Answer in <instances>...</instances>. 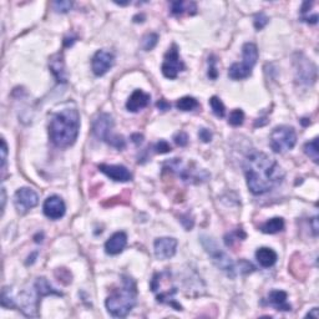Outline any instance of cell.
Masks as SVG:
<instances>
[{
	"mask_svg": "<svg viewBox=\"0 0 319 319\" xmlns=\"http://www.w3.org/2000/svg\"><path fill=\"white\" fill-rule=\"evenodd\" d=\"M126 244H127V236L125 232H116L106 241L105 251L107 254L116 256L123 251Z\"/></svg>",
	"mask_w": 319,
	"mask_h": 319,
	"instance_id": "2e32d148",
	"label": "cell"
},
{
	"mask_svg": "<svg viewBox=\"0 0 319 319\" xmlns=\"http://www.w3.org/2000/svg\"><path fill=\"white\" fill-rule=\"evenodd\" d=\"M44 214L50 219H60L61 217H64L66 212V206L64 204L63 199L59 196H50L45 200L43 206Z\"/></svg>",
	"mask_w": 319,
	"mask_h": 319,
	"instance_id": "4fadbf2b",
	"label": "cell"
},
{
	"mask_svg": "<svg viewBox=\"0 0 319 319\" xmlns=\"http://www.w3.org/2000/svg\"><path fill=\"white\" fill-rule=\"evenodd\" d=\"M287 293L284 291H278V289H274V291H271L268 294V303L271 306H273L277 311H283L288 312L291 311V304L287 302Z\"/></svg>",
	"mask_w": 319,
	"mask_h": 319,
	"instance_id": "e0dca14e",
	"label": "cell"
},
{
	"mask_svg": "<svg viewBox=\"0 0 319 319\" xmlns=\"http://www.w3.org/2000/svg\"><path fill=\"white\" fill-rule=\"evenodd\" d=\"M49 66H50L51 73L54 74V76H55L59 83H66L65 65H64L63 56H61L60 54H58V55L53 56V58L50 59Z\"/></svg>",
	"mask_w": 319,
	"mask_h": 319,
	"instance_id": "d6986e66",
	"label": "cell"
},
{
	"mask_svg": "<svg viewBox=\"0 0 319 319\" xmlns=\"http://www.w3.org/2000/svg\"><path fill=\"white\" fill-rule=\"evenodd\" d=\"M201 242L204 248L206 249V252L212 258V262H213L214 266H216L218 269H221V271H223L224 273H227V276L228 277L234 278L237 274V268H236V264H234V262L232 261L231 257L217 246L214 239L204 236L201 237Z\"/></svg>",
	"mask_w": 319,
	"mask_h": 319,
	"instance_id": "5b68a950",
	"label": "cell"
},
{
	"mask_svg": "<svg viewBox=\"0 0 319 319\" xmlns=\"http://www.w3.org/2000/svg\"><path fill=\"white\" fill-rule=\"evenodd\" d=\"M297 143V133L291 126H277L269 137V145L276 153H284L292 150Z\"/></svg>",
	"mask_w": 319,
	"mask_h": 319,
	"instance_id": "8992f818",
	"label": "cell"
},
{
	"mask_svg": "<svg viewBox=\"0 0 319 319\" xmlns=\"http://www.w3.org/2000/svg\"><path fill=\"white\" fill-rule=\"evenodd\" d=\"M113 128V118L108 113H100L98 117L94 120L93 132L99 140H103L107 142L112 136L111 131Z\"/></svg>",
	"mask_w": 319,
	"mask_h": 319,
	"instance_id": "8fae6325",
	"label": "cell"
},
{
	"mask_svg": "<svg viewBox=\"0 0 319 319\" xmlns=\"http://www.w3.org/2000/svg\"><path fill=\"white\" fill-rule=\"evenodd\" d=\"M284 228V221L283 218L281 217H273V218L268 219L266 223H263L261 226V231L263 233H268V234H274L278 233V232L283 231Z\"/></svg>",
	"mask_w": 319,
	"mask_h": 319,
	"instance_id": "44dd1931",
	"label": "cell"
},
{
	"mask_svg": "<svg viewBox=\"0 0 319 319\" xmlns=\"http://www.w3.org/2000/svg\"><path fill=\"white\" fill-rule=\"evenodd\" d=\"M190 10H192V13L194 14L196 13L197 6L194 1H190V3H186V1H174V3L171 4V11L172 14H175V15H181V14H184L185 11L191 13Z\"/></svg>",
	"mask_w": 319,
	"mask_h": 319,
	"instance_id": "7402d4cb",
	"label": "cell"
},
{
	"mask_svg": "<svg viewBox=\"0 0 319 319\" xmlns=\"http://www.w3.org/2000/svg\"><path fill=\"white\" fill-rule=\"evenodd\" d=\"M80 130V115L76 107H64L51 116L49 136L56 147L66 148L75 143Z\"/></svg>",
	"mask_w": 319,
	"mask_h": 319,
	"instance_id": "7a4b0ae2",
	"label": "cell"
},
{
	"mask_svg": "<svg viewBox=\"0 0 319 319\" xmlns=\"http://www.w3.org/2000/svg\"><path fill=\"white\" fill-rule=\"evenodd\" d=\"M243 60L236 63L228 69V76L232 80H243L251 76L252 70L258 60V49L253 43H246L242 48Z\"/></svg>",
	"mask_w": 319,
	"mask_h": 319,
	"instance_id": "277c9868",
	"label": "cell"
},
{
	"mask_svg": "<svg viewBox=\"0 0 319 319\" xmlns=\"http://www.w3.org/2000/svg\"><path fill=\"white\" fill-rule=\"evenodd\" d=\"M53 6L54 10H56L58 13H68L73 8V3L71 1H55Z\"/></svg>",
	"mask_w": 319,
	"mask_h": 319,
	"instance_id": "f546056e",
	"label": "cell"
},
{
	"mask_svg": "<svg viewBox=\"0 0 319 319\" xmlns=\"http://www.w3.org/2000/svg\"><path fill=\"white\" fill-rule=\"evenodd\" d=\"M210 106H211L212 111H213V113L217 117H223L226 115V107H224L221 99H218L217 96H212L210 99Z\"/></svg>",
	"mask_w": 319,
	"mask_h": 319,
	"instance_id": "d4e9b609",
	"label": "cell"
},
{
	"mask_svg": "<svg viewBox=\"0 0 319 319\" xmlns=\"http://www.w3.org/2000/svg\"><path fill=\"white\" fill-rule=\"evenodd\" d=\"M151 96L142 90H135L126 103V108L130 112H137L150 104Z\"/></svg>",
	"mask_w": 319,
	"mask_h": 319,
	"instance_id": "9a60e30c",
	"label": "cell"
},
{
	"mask_svg": "<svg viewBox=\"0 0 319 319\" xmlns=\"http://www.w3.org/2000/svg\"><path fill=\"white\" fill-rule=\"evenodd\" d=\"M247 187L253 195H263L282 184L284 172L274 158L263 152L249 153L243 164Z\"/></svg>",
	"mask_w": 319,
	"mask_h": 319,
	"instance_id": "6da1fadb",
	"label": "cell"
},
{
	"mask_svg": "<svg viewBox=\"0 0 319 319\" xmlns=\"http://www.w3.org/2000/svg\"><path fill=\"white\" fill-rule=\"evenodd\" d=\"M131 138H132V141L136 143V145H140L143 140V136L140 135V133H133V135L131 136Z\"/></svg>",
	"mask_w": 319,
	"mask_h": 319,
	"instance_id": "74e56055",
	"label": "cell"
},
{
	"mask_svg": "<svg viewBox=\"0 0 319 319\" xmlns=\"http://www.w3.org/2000/svg\"><path fill=\"white\" fill-rule=\"evenodd\" d=\"M319 148H318V138H313L312 141H309V142H307L306 145H304V153H306L307 156H308L309 158H312L313 160V162H316V164H318V160H319Z\"/></svg>",
	"mask_w": 319,
	"mask_h": 319,
	"instance_id": "cb8c5ba5",
	"label": "cell"
},
{
	"mask_svg": "<svg viewBox=\"0 0 319 319\" xmlns=\"http://www.w3.org/2000/svg\"><path fill=\"white\" fill-rule=\"evenodd\" d=\"M1 170L5 171V166H6V158H8V145H6L5 140L1 138Z\"/></svg>",
	"mask_w": 319,
	"mask_h": 319,
	"instance_id": "d6a6232c",
	"label": "cell"
},
{
	"mask_svg": "<svg viewBox=\"0 0 319 319\" xmlns=\"http://www.w3.org/2000/svg\"><path fill=\"white\" fill-rule=\"evenodd\" d=\"M268 21H269L268 16H267L264 13L257 14L256 18H254V28H256L257 30H262V29L268 24Z\"/></svg>",
	"mask_w": 319,
	"mask_h": 319,
	"instance_id": "f1b7e54d",
	"label": "cell"
},
{
	"mask_svg": "<svg viewBox=\"0 0 319 319\" xmlns=\"http://www.w3.org/2000/svg\"><path fill=\"white\" fill-rule=\"evenodd\" d=\"M155 150L157 153H167V152H170L172 148L167 141L161 140V141H158V142L155 145Z\"/></svg>",
	"mask_w": 319,
	"mask_h": 319,
	"instance_id": "4dcf8cb0",
	"label": "cell"
},
{
	"mask_svg": "<svg viewBox=\"0 0 319 319\" xmlns=\"http://www.w3.org/2000/svg\"><path fill=\"white\" fill-rule=\"evenodd\" d=\"M5 201H6L5 187H1V211L3 212H4V209H5Z\"/></svg>",
	"mask_w": 319,
	"mask_h": 319,
	"instance_id": "f35d334b",
	"label": "cell"
},
{
	"mask_svg": "<svg viewBox=\"0 0 319 319\" xmlns=\"http://www.w3.org/2000/svg\"><path fill=\"white\" fill-rule=\"evenodd\" d=\"M256 259L259 263V266H262L263 268H269V267L276 264L277 259H278V256H277V253L272 248H268V247H262V248L257 249Z\"/></svg>",
	"mask_w": 319,
	"mask_h": 319,
	"instance_id": "ac0fdd59",
	"label": "cell"
},
{
	"mask_svg": "<svg viewBox=\"0 0 319 319\" xmlns=\"http://www.w3.org/2000/svg\"><path fill=\"white\" fill-rule=\"evenodd\" d=\"M243 121H244V113L241 108H234V110L229 113V117H228L229 125L237 127V126H241L242 123H243Z\"/></svg>",
	"mask_w": 319,
	"mask_h": 319,
	"instance_id": "4316f807",
	"label": "cell"
},
{
	"mask_svg": "<svg viewBox=\"0 0 319 319\" xmlns=\"http://www.w3.org/2000/svg\"><path fill=\"white\" fill-rule=\"evenodd\" d=\"M14 204H15L16 210L20 213H26L30 211L31 209L39 204V196L33 189L29 187H23V189L18 190L14 196Z\"/></svg>",
	"mask_w": 319,
	"mask_h": 319,
	"instance_id": "9c48e42d",
	"label": "cell"
},
{
	"mask_svg": "<svg viewBox=\"0 0 319 319\" xmlns=\"http://www.w3.org/2000/svg\"><path fill=\"white\" fill-rule=\"evenodd\" d=\"M311 224H312V228H313V233L318 234V217H313V218L311 219Z\"/></svg>",
	"mask_w": 319,
	"mask_h": 319,
	"instance_id": "8d00e7d4",
	"label": "cell"
},
{
	"mask_svg": "<svg viewBox=\"0 0 319 319\" xmlns=\"http://www.w3.org/2000/svg\"><path fill=\"white\" fill-rule=\"evenodd\" d=\"M185 69L184 61L180 58L179 48L176 44H172L171 48L165 54L164 64H162V74L167 79H176L177 75Z\"/></svg>",
	"mask_w": 319,
	"mask_h": 319,
	"instance_id": "ba28073f",
	"label": "cell"
},
{
	"mask_svg": "<svg viewBox=\"0 0 319 319\" xmlns=\"http://www.w3.org/2000/svg\"><path fill=\"white\" fill-rule=\"evenodd\" d=\"M153 249H155V256L157 259H170L175 256L177 249V239L172 237H161L157 238L153 243Z\"/></svg>",
	"mask_w": 319,
	"mask_h": 319,
	"instance_id": "7c38bea8",
	"label": "cell"
},
{
	"mask_svg": "<svg viewBox=\"0 0 319 319\" xmlns=\"http://www.w3.org/2000/svg\"><path fill=\"white\" fill-rule=\"evenodd\" d=\"M199 136H200V138H201L202 141H204V142H210V141L212 140V133H211V131L210 130H207V128H201V130H200V132H199Z\"/></svg>",
	"mask_w": 319,
	"mask_h": 319,
	"instance_id": "e575fe53",
	"label": "cell"
},
{
	"mask_svg": "<svg viewBox=\"0 0 319 319\" xmlns=\"http://www.w3.org/2000/svg\"><path fill=\"white\" fill-rule=\"evenodd\" d=\"M307 317H314L316 319L319 318V313H318V308H313L312 309V312H309L308 314H307Z\"/></svg>",
	"mask_w": 319,
	"mask_h": 319,
	"instance_id": "ab89813d",
	"label": "cell"
},
{
	"mask_svg": "<svg viewBox=\"0 0 319 319\" xmlns=\"http://www.w3.org/2000/svg\"><path fill=\"white\" fill-rule=\"evenodd\" d=\"M99 170L116 182H127L132 180L131 172L128 171L127 167L122 166V165L101 164L99 165Z\"/></svg>",
	"mask_w": 319,
	"mask_h": 319,
	"instance_id": "5bb4252c",
	"label": "cell"
},
{
	"mask_svg": "<svg viewBox=\"0 0 319 319\" xmlns=\"http://www.w3.org/2000/svg\"><path fill=\"white\" fill-rule=\"evenodd\" d=\"M115 64V56L112 53L106 50L96 51L91 60V69L96 76H103L110 70Z\"/></svg>",
	"mask_w": 319,
	"mask_h": 319,
	"instance_id": "30bf717a",
	"label": "cell"
},
{
	"mask_svg": "<svg viewBox=\"0 0 319 319\" xmlns=\"http://www.w3.org/2000/svg\"><path fill=\"white\" fill-rule=\"evenodd\" d=\"M174 140H175V142H176V145L184 147V146H186L187 143H189V136H187V133L184 132V131H180L179 133H176V135H175Z\"/></svg>",
	"mask_w": 319,
	"mask_h": 319,
	"instance_id": "1f68e13d",
	"label": "cell"
},
{
	"mask_svg": "<svg viewBox=\"0 0 319 319\" xmlns=\"http://www.w3.org/2000/svg\"><path fill=\"white\" fill-rule=\"evenodd\" d=\"M209 63H210V70H209V76L211 79H216L217 75H218V73H217V69H216V60H214L213 56H211V59H209Z\"/></svg>",
	"mask_w": 319,
	"mask_h": 319,
	"instance_id": "836d02e7",
	"label": "cell"
},
{
	"mask_svg": "<svg viewBox=\"0 0 319 319\" xmlns=\"http://www.w3.org/2000/svg\"><path fill=\"white\" fill-rule=\"evenodd\" d=\"M156 106H157V107L160 108V110H162V111H167L170 107H171V105H170V104L167 103L166 100H164V99H162V100H160V101H157Z\"/></svg>",
	"mask_w": 319,
	"mask_h": 319,
	"instance_id": "d590c367",
	"label": "cell"
},
{
	"mask_svg": "<svg viewBox=\"0 0 319 319\" xmlns=\"http://www.w3.org/2000/svg\"><path fill=\"white\" fill-rule=\"evenodd\" d=\"M1 306L5 307V308H14L15 307V302L11 298L10 289L4 288L3 292H1Z\"/></svg>",
	"mask_w": 319,
	"mask_h": 319,
	"instance_id": "83f0119b",
	"label": "cell"
},
{
	"mask_svg": "<svg viewBox=\"0 0 319 319\" xmlns=\"http://www.w3.org/2000/svg\"><path fill=\"white\" fill-rule=\"evenodd\" d=\"M158 43V35L155 33H150L147 35H145L142 38V41H141V46H142L143 50L150 51L157 45Z\"/></svg>",
	"mask_w": 319,
	"mask_h": 319,
	"instance_id": "484cf974",
	"label": "cell"
},
{
	"mask_svg": "<svg viewBox=\"0 0 319 319\" xmlns=\"http://www.w3.org/2000/svg\"><path fill=\"white\" fill-rule=\"evenodd\" d=\"M136 297H137V289H136L135 282L128 276H123L122 287L115 289L112 294L106 298V309L112 317L123 318L135 307Z\"/></svg>",
	"mask_w": 319,
	"mask_h": 319,
	"instance_id": "3957f363",
	"label": "cell"
},
{
	"mask_svg": "<svg viewBox=\"0 0 319 319\" xmlns=\"http://www.w3.org/2000/svg\"><path fill=\"white\" fill-rule=\"evenodd\" d=\"M176 107L181 111H194L195 108L200 107V104L192 96H185V98H181L180 100H177Z\"/></svg>",
	"mask_w": 319,
	"mask_h": 319,
	"instance_id": "603a6c76",
	"label": "cell"
},
{
	"mask_svg": "<svg viewBox=\"0 0 319 319\" xmlns=\"http://www.w3.org/2000/svg\"><path fill=\"white\" fill-rule=\"evenodd\" d=\"M165 166L169 167L170 171H174L181 177L184 181L192 182V184H199V182L206 181L210 177L205 170L201 169H191L189 166H184V162L180 158H174L172 161L165 164Z\"/></svg>",
	"mask_w": 319,
	"mask_h": 319,
	"instance_id": "52a82bcc",
	"label": "cell"
},
{
	"mask_svg": "<svg viewBox=\"0 0 319 319\" xmlns=\"http://www.w3.org/2000/svg\"><path fill=\"white\" fill-rule=\"evenodd\" d=\"M34 288L36 289V292H38V294L41 298L46 296H51V294H54V296H63L60 292H58L54 287H51V284L49 283L48 279L44 278V277L36 279L35 284H34Z\"/></svg>",
	"mask_w": 319,
	"mask_h": 319,
	"instance_id": "ffe728a7",
	"label": "cell"
}]
</instances>
